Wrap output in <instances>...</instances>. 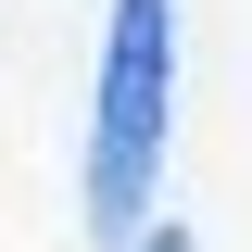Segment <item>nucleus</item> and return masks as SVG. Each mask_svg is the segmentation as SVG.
I'll use <instances>...</instances> for the list:
<instances>
[{"instance_id":"obj_2","label":"nucleus","mask_w":252,"mask_h":252,"mask_svg":"<svg viewBox=\"0 0 252 252\" xmlns=\"http://www.w3.org/2000/svg\"><path fill=\"white\" fill-rule=\"evenodd\" d=\"M126 252H189V227H139V240H126Z\"/></svg>"},{"instance_id":"obj_1","label":"nucleus","mask_w":252,"mask_h":252,"mask_svg":"<svg viewBox=\"0 0 252 252\" xmlns=\"http://www.w3.org/2000/svg\"><path fill=\"white\" fill-rule=\"evenodd\" d=\"M164 101H177V0H114L101 114H89V227H101V240H139V227H152Z\"/></svg>"}]
</instances>
